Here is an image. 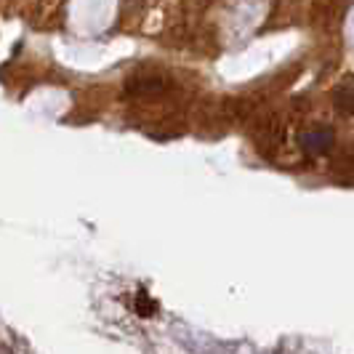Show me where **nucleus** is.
Here are the masks:
<instances>
[{
  "instance_id": "nucleus-1",
  "label": "nucleus",
  "mask_w": 354,
  "mask_h": 354,
  "mask_svg": "<svg viewBox=\"0 0 354 354\" xmlns=\"http://www.w3.org/2000/svg\"><path fill=\"white\" fill-rule=\"evenodd\" d=\"M336 142V133L330 125H317L312 131L301 133V149L309 158H319V155H328L330 147Z\"/></svg>"
},
{
  "instance_id": "nucleus-2",
  "label": "nucleus",
  "mask_w": 354,
  "mask_h": 354,
  "mask_svg": "<svg viewBox=\"0 0 354 354\" xmlns=\"http://www.w3.org/2000/svg\"><path fill=\"white\" fill-rule=\"evenodd\" d=\"M336 104L344 115H352V80L349 77L336 88Z\"/></svg>"
}]
</instances>
